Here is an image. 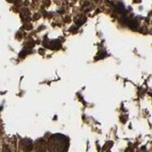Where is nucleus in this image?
Masks as SVG:
<instances>
[{"label":"nucleus","instance_id":"obj_1","mask_svg":"<svg viewBox=\"0 0 152 152\" xmlns=\"http://www.w3.org/2000/svg\"><path fill=\"white\" fill-rule=\"evenodd\" d=\"M69 148V138L61 133H56L50 136L47 143V149L50 152H68Z\"/></svg>","mask_w":152,"mask_h":152},{"label":"nucleus","instance_id":"obj_2","mask_svg":"<svg viewBox=\"0 0 152 152\" xmlns=\"http://www.w3.org/2000/svg\"><path fill=\"white\" fill-rule=\"evenodd\" d=\"M19 149L21 152H30L33 149V142L30 139H23L19 143Z\"/></svg>","mask_w":152,"mask_h":152},{"label":"nucleus","instance_id":"obj_3","mask_svg":"<svg viewBox=\"0 0 152 152\" xmlns=\"http://www.w3.org/2000/svg\"><path fill=\"white\" fill-rule=\"evenodd\" d=\"M33 152H46L47 151V143L44 139H38L33 144Z\"/></svg>","mask_w":152,"mask_h":152}]
</instances>
